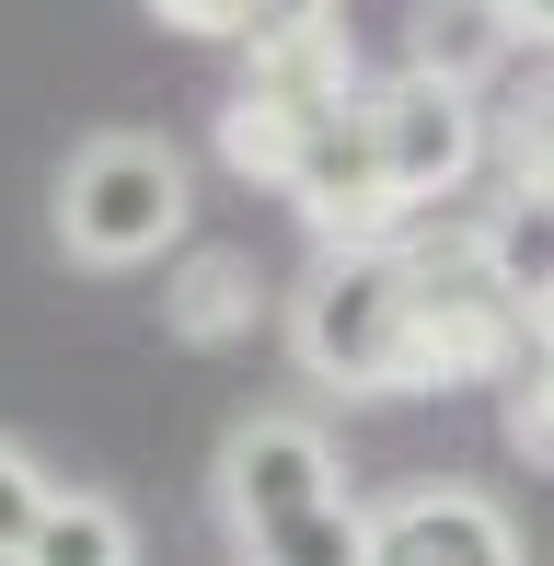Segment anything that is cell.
<instances>
[{"label": "cell", "mask_w": 554, "mask_h": 566, "mask_svg": "<svg viewBox=\"0 0 554 566\" xmlns=\"http://www.w3.org/2000/svg\"><path fill=\"white\" fill-rule=\"evenodd\" d=\"M23 566H139V521L116 497H93V485H58L35 544H23Z\"/></svg>", "instance_id": "cell-11"}, {"label": "cell", "mask_w": 554, "mask_h": 566, "mask_svg": "<svg viewBox=\"0 0 554 566\" xmlns=\"http://www.w3.org/2000/svg\"><path fill=\"white\" fill-rule=\"evenodd\" d=\"M162 324H173L185 347L255 336V266H243V254H185V277L162 290Z\"/></svg>", "instance_id": "cell-12"}, {"label": "cell", "mask_w": 554, "mask_h": 566, "mask_svg": "<svg viewBox=\"0 0 554 566\" xmlns=\"http://www.w3.org/2000/svg\"><path fill=\"white\" fill-rule=\"evenodd\" d=\"M416 254V370L405 394H450V381H509L532 358V313L497 290L486 266V231H439V243H405Z\"/></svg>", "instance_id": "cell-3"}, {"label": "cell", "mask_w": 554, "mask_h": 566, "mask_svg": "<svg viewBox=\"0 0 554 566\" xmlns=\"http://www.w3.org/2000/svg\"><path fill=\"white\" fill-rule=\"evenodd\" d=\"M277 197H289L300 220H312V243H393L416 209L393 197V163H382V127H370V93L359 105H335L300 139V163L277 174Z\"/></svg>", "instance_id": "cell-5"}, {"label": "cell", "mask_w": 554, "mask_h": 566, "mask_svg": "<svg viewBox=\"0 0 554 566\" xmlns=\"http://www.w3.org/2000/svg\"><path fill=\"white\" fill-rule=\"evenodd\" d=\"M370 127H382V163H393V197H405V209L462 197L473 163H486V105H473L462 82H427V70L370 82Z\"/></svg>", "instance_id": "cell-6"}, {"label": "cell", "mask_w": 554, "mask_h": 566, "mask_svg": "<svg viewBox=\"0 0 554 566\" xmlns=\"http://www.w3.org/2000/svg\"><path fill=\"white\" fill-rule=\"evenodd\" d=\"M509 12H520V35H532V46H554V0H509Z\"/></svg>", "instance_id": "cell-19"}, {"label": "cell", "mask_w": 554, "mask_h": 566, "mask_svg": "<svg viewBox=\"0 0 554 566\" xmlns=\"http://www.w3.org/2000/svg\"><path fill=\"white\" fill-rule=\"evenodd\" d=\"M323 497H347V462L312 417H243L220 440V521H232V544L289 521V509H323Z\"/></svg>", "instance_id": "cell-7"}, {"label": "cell", "mask_w": 554, "mask_h": 566, "mask_svg": "<svg viewBox=\"0 0 554 566\" xmlns=\"http://www.w3.org/2000/svg\"><path fill=\"white\" fill-rule=\"evenodd\" d=\"M289 358L323 394H405L416 370V254L405 243H323L289 301Z\"/></svg>", "instance_id": "cell-1"}, {"label": "cell", "mask_w": 554, "mask_h": 566, "mask_svg": "<svg viewBox=\"0 0 554 566\" xmlns=\"http://www.w3.org/2000/svg\"><path fill=\"white\" fill-rule=\"evenodd\" d=\"M46 497H58V474H46L23 440H0V566H23V544H35Z\"/></svg>", "instance_id": "cell-15"}, {"label": "cell", "mask_w": 554, "mask_h": 566, "mask_svg": "<svg viewBox=\"0 0 554 566\" xmlns=\"http://www.w3.org/2000/svg\"><path fill=\"white\" fill-rule=\"evenodd\" d=\"M543 347H554V313H543Z\"/></svg>", "instance_id": "cell-20"}, {"label": "cell", "mask_w": 554, "mask_h": 566, "mask_svg": "<svg viewBox=\"0 0 554 566\" xmlns=\"http://www.w3.org/2000/svg\"><path fill=\"white\" fill-rule=\"evenodd\" d=\"M300 23H335V0H232V46H277Z\"/></svg>", "instance_id": "cell-16"}, {"label": "cell", "mask_w": 554, "mask_h": 566, "mask_svg": "<svg viewBox=\"0 0 554 566\" xmlns=\"http://www.w3.org/2000/svg\"><path fill=\"white\" fill-rule=\"evenodd\" d=\"M150 12H162L173 35H209V46H232V0H150Z\"/></svg>", "instance_id": "cell-18"}, {"label": "cell", "mask_w": 554, "mask_h": 566, "mask_svg": "<svg viewBox=\"0 0 554 566\" xmlns=\"http://www.w3.org/2000/svg\"><path fill=\"white\" fill-rule=\"evenodd\" d=\"M243 566H370V509H359V497L289 509V521L243 532Z\"/></svg>", "instance_id": "cell-13"}, {"label": "cell", "mask_w": 554, "mask_h": 566, "mask_svg": "<svg viewBox=\"0 0 554 566\" xmlns=\"http://www.w3.org/2000/svg\"><path fill=\"white\" fill-rule=\"evenodd\" d=\"M370 566H532L486 485H405L370 509Z\"/></svg>", "instance_id": "cell-8"}, {"label": "cell", "mask_w": 554, "mask_h": 566, "mask_svg": "<svg viewBox=\"0 0 554 566\" xmlns=\"http://www.w3.org/2000/svg\"><path fill=\"white\" fill-rule=\"evenodd\" d=\"M359 46H347V23H300V35L277 46H243V93L220 105V163L277 186V174L300 163V139H312L335 105H359Z\"/></svg>", "instance_id": "cell-4"}, {"label": "cell", "mask_w": 554, "mask_h": 566, "mask_svg": "<svg viewBox=\"0 0 554 566\" xmlns=\"http://www.w3.org/2000/svg\"><path fill=\"white\" fill-rule=\"evenodd\" d=\"M473 231H486L497 290H509L520 313H532V336H543V313H554V197H543V186H509Z\"/></svg>", "instance_id": "cell-10"}, {"label": "cell", "mask_w": 554, "mask_h": 566, "mask_svg": "<svg viewBox=\"0 0 554 566\" xmlns=\"http://www.w3.org/2000/svg\"><path fill=\"white\" fill-rule=\"evenodd\" d=\"M509 174H520V186H543V197H554V93H543L532 116H520V139H509Z\"/></svg>", "instance_id": "cell-17"}, {"label": "cell", "mask_w": 554, "mask_h": 566, "mask_svg": "<svg viewBox=\"0 0 554 566\" xmlns=\"http://www.w3.org/2000/svg\"><path fill=\"white\" fill-rule=\"evenodd\" d=\"M497 417H509V451L532 462V474H554V347L532 336V358H520L509 381H497Z\"/></svg>", "instance_id": "cell-14"}, {"label": "cell", "mask_w": 554, "mask_h": 566, "mask_svg": "<svg viewBox=\"0 0 554 566\" xmlns=\"http://www.w3.org/2000/svg\"><path fill=\"white\" fill-rule=\"evenodd\" d=\"M520 46H532V35H520L509 0H405V70H427V82L486 93Z\"/></svg>", "instance_id": "cell-9"}, {"label": "cell", "mask_w": 554, "mask_h": 566, "mask_svg": "<svg viewBox=\"0 0 554 566\" xmlns=\"http://www.w3.org/2000/svg\"><path fill=\"white\" fill-rule=\"evenodd\" d=\"M46 220H58V254H82V266H150V254H173L185 220H196L185 150L150 139V127H105V139H82L58 163Z\"/></svg>", "instance_id": "cell-2"}]
</instances>
